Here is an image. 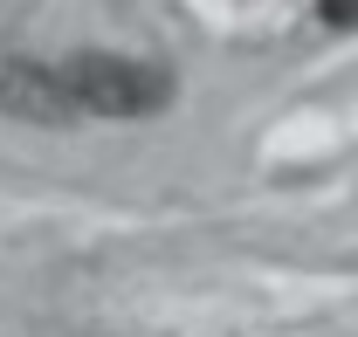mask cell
Segmentation results:
<instances>
[{
    "label": "cell",
    "mask_w": 358,
    "mask_h": 337,
    "mask_svg": "<svg viewBox=\"0 0 358 337\" xmlns=\"http://www.w3.org/2000/svg\"><path fill=\"white\" fill-rule=\"evenodd\" d=\"M62 83L76 96L83 124H145L159 110H173L179 76L152 55H103V48H76L62 55Z\"/></svg>",
    "instance_id": "obj_1"
},
{
    "label": "cell",
    "mask_w": 358,
    "mask_h": 337,
    "mask_svg": "<svg viewBox=\"0 0 358 337\" xmlns=\"http://www.w3.org/2000/svg\"><path fill=\"white\" fill-rule=\"evenodd\" d=\"M0 117L35 124V131L83 124L76 117V96L62 83V62H48V55H0Z\"/></svg>",
    "instance_id": "obj_2"
},
{
    "label": "cell",
    "mask_w": 358,
    "mask_h": 337,
    "mask_svg": "<svg viewBox=\"0 0 358 337\" xmlns=\"http://www.w3.org/2000/svg\"><path fill=\"white\" fill-rule=\"evenodd\" d=\"M317 21L338 35H358V0H317Z\"/></svg>",
    "instance_id": "obj_3"
}]
</instances>
